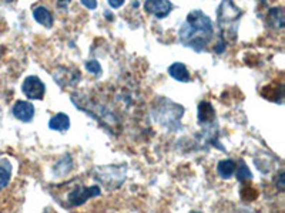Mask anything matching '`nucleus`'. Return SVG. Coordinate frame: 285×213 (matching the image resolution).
Masks as SVG:
<instances>
[{
  "label": "nucleus",
  "instance_id": "nucleus-7",
  "mask_svg": "<svg viewBox=\"0 0 285 213\" xmlns=\"http://www.w3.org/2000/svg\"><path fill=\"white\" fill-rule=\"evenodd\" d=\"M216 121V109L208 101H201L198 104V122L208 125Z\"/></svg>",
  "mask_w": 285,
  "mask_h": 213
},
{
  "label": "nucleus",
  "instance_id": "nucleus-16",
  "mask_svg": "<svg viewBox=\"0 0 285 213\" xmlns=\"http://www.w3.org/2000/svg\"><path fill=\"white\" fill-rule=\"evenodd\" d=\"M277 189L280 191V192H284L285 189V182H284V171H280V174H278V178H277Z\"/></svg>",
  "mask_w": 285,
  "mask_h": 213
},
{
  "label": "nucleus",
  "instance_id": "nucleus-15",
  "mask_svg": "<svg viewBox=\"0 0 285 213\" xmlns=\"http://www.w3.org/2000/svg\"><path fill=\"white\" fill-rule=\"evenodd\" d=\"M86 70L91 73V74H96L98 76L100 73H101V66H100V63H98L97 60H89L87 63H86Z\"/></svg>",
  "mask_w": 285,
  "mask_h": 213
},
{
  "label": "nucleus",
  "instance_id": "nucleus-5",
  "mask_svg": "<svg viewBox=\"0 0 285 213\" xmlns=\"http://www.w3.org/2000/svg\"><path fill=\"white\" fill-rule=\"evenodd\" d=\"M144 9L148 14H153L157 19H164L173 10V4L167 0H148L144 3Z\"/></svg>",
  "mask_w": 285,
  "mask_h": 213
},
{
  "label": "nucleus",
  "instance_id": "nucleus-9",
  "mask_svg": "<svg viewBox=\"0 0 285 213\" xmlns=\"http://www.w3.org/2000/svg\"><path fill=\"white\" fill-rule=\"evenodd\" d=\"M33 17H34V20H36L39 24L47 27V29H50V27L53 26V21H54L51 11H50L47 7H44V6L34 7V10H33Z\"/></svg>",
  "mask_w": 285,
  "mask_h": 213
},
{
  "label": "nucleus",
  "instance_id": "nucleus-6",
  "mask_svg": "<svg viewBox=\"0 0 285 213\" xmlns=\"http://www.w3.org/2000/svg\"><path fill=\"white\" fill-rule=\"evenodd\" d=\"M13 115L21 122H30L34 118V106L29 101H17L13 106Z\"/></svg>",
  "mask_w": 285,
  "mask_h": 213
},
{
  "label": "nucleus",
  "instance_id": "nucleus-13",
  "mask_svg": "<svg viewBox=\"0 0 285 213\" xmlns=\"http://www.w3.org/2000/svg\"><path fill=\"white\" fill-rule=\"evenodd\" d=\"M11 178V168L7 162L0 164V191H3L10 182Z\"/></svg>",
  "mask_w": 285,
  "mask_h": 213
},
{
  "label": "nucleus",
  "instance_id": "nucleus-2",
  "mask_svg": "<svg viewBox=\"0 0 285 213\" xmlns=\"http://www.w3.org/2000/svg\"><path fill=\"white\" fill-rule=\"evenodd\" d=\"M243 16V11L240 7H237L233 1H221L217 9V21L218 27L221 30L220 40L224 41L228 46L230 40L237 39L238 33V21Z\"/></svg>",
  "mask_w": 285,
  "mask_h": 213
},
{
  "label": "nucleus",
  "instance_id": "nucleus-3",
  "mask_svg": "<svg viewBox=\"0 0 285 213\" xmlns=\"http://www.w3.org/2000/svg\"><path fill=\"white\" fill-rule=\"evenodd\" d=\"M101 195V189L98 186H76L67 196V204L71 208H77L84 205L91 198H97Z\"/></svg>",
  "mask_w": 285,
  "mask_h": 213
},
{
  "label": "nucleus",
  "instance_id": "nucleus-17",
  "mask_svg": "<svg viewBox=\"0 0 285 213\" xmlns=\"http://www.w3.org/2000/svg\"><path fill=\"white\" fill-rule=\"evenodd\" d=\"M81 4L86 6L87 9H96L97 7V1H94V0H81Z\"/></svg>",
  "mask_w": 285,
  "mask_h": 213
},
{
  "label": "nucleus",
  "instance_id": "nucleus-10",
  "mask_svg": "<svg viewBox=\"0 0 285 213\" xmlns=\"http://www.w3.org/2000/svg\"><path fill=\"white\" fill-rule=\"evenodd\" d=\"M49 128L53 131H67L70 128V118L64 112H57L56 115H53L49 121Z\"/></svg>",
  "mask_w": 285,
  "mask_h": 213
},
{
  "label": "nucleus",
  "instance_id": "nucleus-12",
  "mask_svg": "<svg viewBox=\"0 0 285 213\" xmlns=\"http://www.w3.org/2000/svg\"><path fill=\"white\" fill-rule=\"evenodd\" d=\"M237 169L236 161L233 159H223L217 165V172L223 179H230Z\"/></svg>",
  "mask_w": 285,
  "mask_h": 213
},
{
  "label": "nucleus",
  "instance_id": "nucleus-18",
  "mask_svg": "<svg viewBox=\"0 0 285 213\" xmlns=\"http://www.w3.org/2000/svg\"><path fill=\"white\" fill-rule=\"evenodd\" d=\"M108 4H110L111 7L117 9V7H121V6L124 4V1H123V0H110V1H108Z\"/></svg>",
  "mask_w": 285,
  "mask_h": 213
},
{
  "label": "nucleus",
  "instance_id": "nucleus-11",
  "mask_svg": "<svg viewBox=\"0 0 285 213\" xmlns=\"http://www.w3.org/2000/svg\"><path fill=\"white\" fill-rule=\"evenodd\" d=\"M267 23L274 29H283L285 24L284 9L283 7H274V9L270 10L268 17H267Z\"/></svg>",
  "mask_w": 285,
  "mask_h": 213
},
{
  "label": "nucleus",
  "instance_id": "nucleus-1",
  "mask_svg": "<svg viewBox=\"0 0 285 213\" xmlns=\"http://www.w3.org/2000/svg\"><path fill=\"white\" fill-rule=\"evenodd\" d=\"M214 34L211 19L201 10L190 11L186 21L178 30L180 41L188 49L203 51Z\"/></svg>",
  "mask_w": 285,
  "mask_h": 213
},
{
  "label": "nucleus",
  "instance_id": "nucleus-4",
  "mask_svg": "<svg viewBox=\"0 0 285 213\" xmlns=\"http://www.w3.org/2000/svg\"><path fill=\"white\" fill-rule=\"evenodd\" d=\"M21 91L29 100H41L46 94V86L37 76H29L21 84Z\"/></svg>",
  "mask_w": 285,
  "mask_h": 213
},
{
  "label": "nucleus",
  "instance_id": "nucleus-8",
  "mask_svg": "<svg viewBox=\"0 0 285 213\" xmlns=\"http://www.w3.org/2000/svg\"><path fill=\"white\" fill-rule=\"evenodd\" d=\"M168 74L174 78V80L180 81V83H188L190 78H191L187 66L183 64V63H174V64H171V66L168 67Z\"/></svg>",
  "mask_w": 285,
  "mask_h": 213
},
{
  "label": "nucleus",
  "instance_id": "nucleus-19",
  "mask_svg": "<svg viewBox=\"0 0 285 213\" xmlns=\"http://www.w3.org/2000/svg\"><path fill=\"white\" fill-rule=\"evenodd\" d=\"M190 213H201V212H190Z\"/></svg>",
  "mask_w": 285,
  "mask_h": 213
},
{
  "label": "nucleus",
  "instance_id": "nucleus-14",
  "mask_svg": "<svg viewBox=\"0 0 285 213\" xmlns=\"http://www.w3.org/2000/svg\"><path fill=\"white\" fill-rule=\"evenodd\" d=\"M237 179H238L240 182H248V181H251V179H253V174H251V171H250L248 165H247L243 159H240V164H238V169H237Z\"/></svg>",
  "mask_w": 285,
  "mask_h": 213
}]
</instances>
